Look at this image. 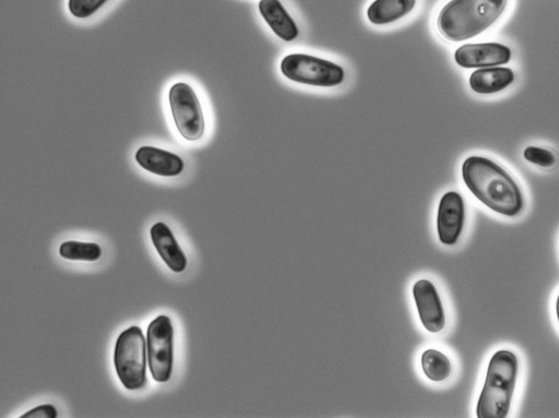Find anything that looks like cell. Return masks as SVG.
Listing matches in <instances>:
<instances>
[{
	"mask_svg": "<svg viewBox=\"0 0 559 418\" xmlns=\"http://www.w3.org/2000/svg\"><path fill=\"white\" fill-rule=\"evenodd\" d=\"M462 178L483 205L514 218L525 207L522 191L502 166L484 157H470L462 164Z\"/></svg>",
	"mask_w": 559,
	"mask_h": 418,
	"instance_id": "obj_1",
	"label": "cell"
},
{
	"mask_svg": "<svg viewBox=\"0 0 559 418\" xmlns=\"http://www.w3.org/2000/svg\"><path fill=\"white\" fill-rule=\"evenodd\" d=\"M508 0H450L440 10L437 29L450 42H463L489 30L505 13Z\"/></svg>",
	"mask_w": 559,
	"mask_h": 418,
	"instance_id": "obj_2",
	"label": "cell"
},
{
	"mask_svg": "<svg viewBox=\"0 0 559 418\" xmlns=\"http://www.w3.org/2000/svg\"><path fill=\"white\" fill-rule=\"evenodd\" d=\"M519 372L514 352H496L490 361L477 406L479 418H506L513 402Z\"/></svg>",
	"mask_w": 559,
	"mask_h": 418,
	"instance_id": "obj_3",
	"label": "cell"
},
{
	"mask_svg": "<svg viewBox=\"0 0 559 418\" xmlns=\"http://www.w3.org/2000/svg\"><path fill=\"white\" fill-rule=\"evenodd\" d=\"M148 362L144 331L137 326L123 331L115 344L114 365L118 378L127 390L136 391L146 387Z\"/></svg>",
	"mask_w": 559,
	"mask_h": 418,
	"instance_id": "obj_4",
	"label": "cell"
},
{
	"mask_svg": "<svg viewBox=\"0 0 559 418\" xmlns=\"http://www.w3.org/2000/svg\"><path fill=\"white\" fill-rule=\"evenodd\" d=\"M281 73L291 81L318 88L340 86L346 78L341 66L301 53L285 56L281 62Z\"/></svg>",
	"mask_w": 559,
	"mask_h": 418,
	"instance_id": "obj_5",
	"label": "cell"
},
{
	"mask_svg": "<svg viewBox=\"0 0 559 418\" xmlns=\"http://www.w3.org/2000/svg\"><path fill=\"white\" fill-rule=\"evenodd\" d=\"M169 103L176 129L185 140L195 142L204 137L205 114L192 86L175 83L169 91Z\"/></svg>",
	"mask_w": 559,
	"mask_h": 418,
	"instance_id": "obj_6",
	"label": "cell"
},
{
	"mask_svg": "<svg viewBox=\"0 0 559 418\" xmlns=\"http://www.w3.org/2000/svg\"><path fill=\"white\" fill-rule=\"evenodd\" d=\"M150 373L157 382H168L174 365V328L170 317L162 315L151 321L147 331Z\"/></svg>",
	"mask_w": 559,
	"mask_h": 418,
	"instance_id": "obj_7",
	"label": "cell"
},
{
	"mask_svg": "<svg viewBox=\"0 0 559 418\" xmlns=\"http://www.w3.org/2000/svg\"><path fill=\"white\" fill-rule=\"evenodd\" d=\"M465 200L457 191H449L440 199L437 213V233L440 243L454 246L465 228Z\"/></svg>",
	"mask_w": 559,
	"mask_h": 418,
	"instance_id": "obj_8",
	"label": "cell"
},
{
	"mask_svg": "<svg viewBox=\"0 0 559 418\" xmlns=\"http://www.w3.org/2000/svg\"><path fill=\"white\" fill-rule=\"evenodd\" d=\"M413 297L423 327L438 333L446 326V315L436 286L430 280H419L413 286Z\"/></svg>",
	"mask_w": 559,
	"mask_h": 418,
	"instance_id": "obj_9",
	"label": "cell"
},
{
	"mask_svg": "<svg viewBox=\"0 0 559 418\" xmlns=\"http://www.w3.org/2000/svg\"><path fill=\"white\" fill-rule=\"evenodd\" d=\"M455 59L462 68H490L508 64L511 51L509 47L499 43L466 44L456 51Z\"/></svg>",
	"mask_w": 559,
	"mask_h": 418,
	"instance_id": "obj_10",
	"label": "cell"
},
{
	"mask_svg": "<svg viewBox=\"0 0 559 418\" xmlns=\"http://www.w3.org/2000/svg\"><path fill=\"white\" fill-rule=\"evenodd\" d=\"M135 159L141 169L161 177L180 176L185 170V162L180 155L156 147H140Z\"/></svg>",
	"mask_w": 559,
	"mask_h": 418,
	"instance_id": "obj_11",
	"label": "cell"
},
{
	"mask_svg": "<svg viewBox=\"0 0 559 418\" xmlns=\"http://www.w3.org/2000/svg\"><path fill=\"white\" fill-rule=\"evenodd\" d=\"M150 234L152 243L166 266L175 273L184 272L188 264L187 258L169 226L163 222L156 223Z\"/></svg>",
	"mask_w": 559,
	"mask_h": 418,
	"instance_id": "obj_12",
	"label": "cell"
},
{
	"mask_svg": "<svg viewBox=\"0 0 559 418\" xmlns=\"http://www.w3.org/2000/svg\"><path fill=\"white\" fill-rule=\"evenodd\" d=\"M259 11L267 25L281 40L292 42L299 37V28L280 0H260Z\"/></svg>",
	"mask_w": 559,
	"mask_h": 418,
	"instance_id": "obj_13",
	"label": "cell"
},
{
	"mask_svg": "<svg viewBox=\"0 0 559 418\" xmlns=\"http://www.w3.org/2000/svg\"><path fill=\"white\" fill-rule=\"evenodd\" d=\"M514 81L515 74L510 68H481L470 76V87L475 93L489 95L505 90Z\"/></svg>",
	"mask_w": 559,
	"mask_h": 418,
	"instance_id": "obj_14",
	"label": "cell"
},
{
	"mask_svg": "<svg viewBox=\"0 0 559 418\" xmlns=\"http://www.w3.org/2000/svg\"><path fill=\"white\" fill-rule=\"evenodd\" d=\"M416 0H375L367 9V18L373 25L386 26L411 13Z\"/></svg>",
	"mask_w": 559,
	"mask_h": 418,
	"instance_id": "obj_15",
	"label": "cell"
},
{
	"mask_svg": "<svg viewBox=\"0 0 559 418\" xmlns=\"http://www.w3.org/2000/svg\"><path fill=\"white\" fill-rule=\"evenodd\" d=\"M421 365L425 376L434 382L447 380L453 372L449 358L434 349H428L423 353Z\"/></svg>",
	"mask_w": 559,
	"mask_h": 418,
	"instance_id": "obj_16",
	"label": "cell"
},
{
	"mask_svg": "<svg viewBox=\"0 0 559 418\" xmlns=\"http://www.w3.org/2000/svg\"><path fill=\"white\" fill-rule=\"evenodd\" d=\"M59 255L71 261H98L102 257V248L95 243L65 242L59 248Z\"/></svg>",
	"mask_w": 559,
	"mask_h": 418,
	"instance_id": "obj_17",
	"label": "cell"
},
{
	"mask_svg": "<svg viewBox=\"0 0 559 418\" xmlns=\"http://www.w3.org/2000/svg\"><path fill=\"white\" fill-rule=\"evenodd\" d=\"M109 0H69V13L78 19H88L107 3Z\"/></svg>",
	"mask_w": 559,
	"mask_h": 418,
	"instance_id": "obj_18",
	"label": "cell"
},
{
	"mask_svg": "<svg viewBox=\"0 0 559 418\" xmlns=\"http://www.w3.org/2000/svg\"><path fill=\"white\" fill-rule=\"evenodd\" d=\"M523 157L534 164L541 167H552L556 163V157L553 152L539 147H528L523 152Z\"/></svg>",
	"mask_w": 559,
	"mask_h": 418,
	"instance_id": "obj_19",
	"label": "cell"
},
{
	"mask_svg": "<svg viewBox=\"0 0 559 418\" xmlns=\"http://www.w3.org/2000/svg\"><path fill=\"white\" fill-rule=\"evenodd\" d=\"M58 411L53 404H43L37 406L26 414H23L21 418H57Z\"/></svg>",
	"mask_w": 559,
	"mask_h": 418,
	"instance_id": "obj_20",
	"label": "cell"
},
{
	"mask_svg": "<svg viewBox=\"0 0 559 418\" xmlns=\"http://www.w3.org/2000/svg\"><path fill=\"white\" fill-rule=\"evenodd\" d=\"M556 314H557V319L559 322V295L557 297V301H556Z\"/></svg>",
	"mask_w": 559,
	"mask_h": 418,
	"instance_id": "obj_21",
	"label": "cell"
}]
</instances>
